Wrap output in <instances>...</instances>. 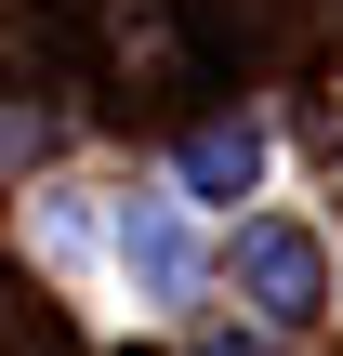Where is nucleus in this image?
Returning <instances> with one entry per match:
<instances>
[{"mask_svg": "<svg viewBox=\"0 0 343 356\" xmlns=\"http://www.w3.org/2000/svg\"><path fill=\"white\" fill-rule=\"evenodd\" d=\"M225 264H238V291H251L278 330H304V317L330 304V251H317L304 225H238V251H225Z\"/></svg>", "mask_w": 343, "mask_h": 356, "instance_id": "nucleus-1", "label": "nucleus"}, {"mask_svg": "<svg viewBox=\"0 0 343 356\" xmlns=\"http://www.w3.org/2000/svg\"><path fill=\"white\" fill-rule=\"evenodd\" d=\"M185 185H198V198H251V185H264V132H251V119L185 132Z\"/></svg>", "mask_w": 343, "mask_h": 356, "instance_id": "nucleus-3", "label": "nucleus"}, {"mask_svg": "<svg viewBox=\"0 0 343 356\" xmlns=\"http://www.w3.org/2000/svg\"><path fill=\"white\" fill-rule=\"evenodd\" d=\"M119 264L145 277V304H185V291H198V238H185V211H172V198H132V211H119Z\"/></svg>", "mask_w": 343, "mask_h": 356, "instance_id": "nucleus-2", "label": "nucleus"}]
</instances>
